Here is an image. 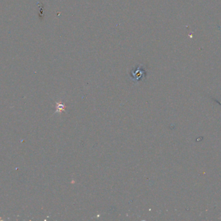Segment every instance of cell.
<instances>
[{
    "label": "cell",
    "mask_w": 221,
    "mask_h": 221,
    "mask_svg": "<svg viewBox=\"0 0 221 221\" xmlns=\"http://www.w3.org/2000/svg\"><path fill=\"white\" fill-rule=\"evenodd\" d=\"M142 64L134 68L130 72V78L134 82H139L145 77L146 70Z\"/></svg>",
    "instance_id": "obj_1"
}]
</instances>
